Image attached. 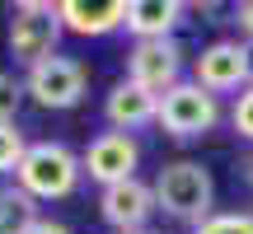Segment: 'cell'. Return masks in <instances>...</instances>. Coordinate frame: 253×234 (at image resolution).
I'll return each instance as SVG.
<instances>
[{
    "instance_id": "6da1fadb",
    "label": "cell",
    "mask_w": 253,
    "mask_h": 234,
    "mask_svg": "<svg viewBox=\"0 0 253 234\" xmlns=\"http://www.w3.org/2000/svg\"><path fill=\"white\" fill-rule=\"evenodd\" d=\"M150 192H155V211H164V216L183 220V225H192V230L216 211V183H211V169L197 164V159L164 164V169L155 173Z\"/></svg>"
},
{
    "instance_id": "7a4b0ae2",
    "label": "cell",
    "mask_w": 253,
    "mask_h": 234,
    "mask_svg": "<svg viewBox=\"0 0 253 234\" xmlns=\"http://www.w3.org/2000/svg\"><path fill=\"white\" fill-rule=\"evenodd\" d=\"M80 155L61 141H33L14 169V188H24L33 201H61L80 188Z\"/></svg>"
},
{
    "instance_id": "3957f363",
    "label": "cell",
    "mask_w": 253,
    "mask_h": 234,
    "mask_svg": "<svg viewBox=\"0 0 253 234\" xmlns=\"http://www.w3.org/2000/svg\"><path fill=\"white\" fill-rule=\"evenodd\" d=\"M164 136L173 141H197L220 122V103L216 94H207L197 80H178L169 94H160V113H155Z\"/></svg>"
},
{
    "instance_id": "277c9868",
    "label": "cell",
    "mask_w": 253,
    "mask_h": 234,
    "mask_svg": "<svg viewBox=\"0 0 253 234\" xmlns=\"http://www.w3.org/2000/svg\"><path fill=\"white\" fill-rule=\"evenodd\" d=\"M61 19H56V5L47 0H19L9 9V56L24 66H38L47 56H56V42H61Z\"/></svg>"
},
{
    "instance_id": "5b68a950",
    "label": "cell",
    "mask_w": 253,
    "mask_h": 234,
    "mask_svg": "<svg viewBox=\"0 0 253 234\" xmlns=\"http://www.w3.org/2000/svg\"><path fill=\"white\" fill-rule=\"evenodd\" d=\"M84 89H89V71L75 56H61V52L38 61V66H28V75H24V94L38 108H52V113L75 108L84 99Z\"/></svg>"
},
{
    "instance_id": "8992f818",
    "label": "cell",
    "mask_w": 253,
    "mask_h": 234,
    "mask_svg": "<svg viewBox=\"0 0 253 234\" xmlns=\"http://www.w3.org/2000/svg\"><path fill=\"white\" fill-rule=\"evenodd\" d=\"M192 80H197L207 94L249 89V84H253V52H249L244 42L220 38V42H211V47L197 52V61H192Z\"/></svg>"
},
{
    "instance_id": "52a82bcc",
    "label": "cell",
    "mask_w": 253,
    "mask_h": 234,
    "mask_svg": "<svg viewBox=\"0 0 253 234\" xmlns=\"http://www.w3.org/2000/svg\"><path fill=\"white\" fill-rule=\"evenodd\" d=\"M183 75V52L173 38H164V42H131V52H126V80L141 84L145 94H169L173 84H178Z\"/></svg>"
},
{
    "instance_id": "ba28073f",
    "label": "cell",
    "mask_w": 253,
    "mask_h": 234,
    "mask_svg": "<svg viewBox=\"0 0 253 234\" xmlns=\"http://www.w3.org/2000/svg\"><path fill=\"white\" fill-rule=\"evenodd\" d=\"M136 159H141V145L126 131H99L89 141V150L80 155V169L89 173L99 188H113V183L136 178Z\"/></svg>"
},
{
    "instance_id": "9c48e42d",
    "label": "cell",
    "mask_w": 253,
    "mask_h": 234,
    "mask_svg": "<svg viewBox=\"0 0 253 234\" xmlns=\"http://www.w3.org/2000/svg\"><path fill=\"white\" fill-rule=\"evenodd\" d=\"M99 216L108 220L118 234L150 230V216H155V192H150V183L126 178V183L103 188V192H99Z\"/></svg>"
},
{
    "instance_id": "30bf717a",
    "label": "cell",
    "mask_w": 253,
    "mask_h": 234,
    "mask_svg": "<svg viewBox=\"0 0 253 234\" xmlns=\"http://www.w3.org/2000/svg\"><path fill=\"white\" fill-rule=\"evenodd\" d=\"M56 19L80 38H103L126 24V0H56Z\"/></svg>"
},
{
    "instance_id": "8fae6325",
    "label": "cell",
    "mask_w": 253,
    "mask_h": 234,
    "mask_svg": "<svg viewBox=\"0 0 253 234\" xmlns=\"http://www.w3.org/2000/svg\"><path fill=\"white\" fill-rule=\"evenodd\" d=\"M183 24V5L178 0H126V33L136 42H164L173 38Z\"/></svg>"
},
{
    "instance_id": "7c38bea8",
    "label": "cell",
    "mask_w": 253,
    "mask_h": 234,
    "mask_svg": "<svg viewBox=\"0 0 253 234\" xmlns=\"http://www.w3.org/2000/svg\"><path fill=\"white\" fill-rule=\"evenodd\" d=\"M155 113H160V99L145 94L141 84H131V80H118V84L108 89V103H103L108 126H113V131H126V136H131L136 126L155 122Z\"/></svg>"
},
{
    "instance_id": "4fadbf2b",
    "label": "cell",
    "mask_w": 253,
    "mask_h": 234,
    "mask_svg": "<svg viewBox=\"0 0 253 234\" xmlns=\"http://www.w3.org/2000/svg\"><path fill=\"white\" fill-rule=\"evenodd\" d=\"M38 220V201L24 188H0V234H24Z\"/></svg>"
},
{
    "instance_id": "5bb4252c",
    "label": "cell",
    "mask_w": 253,
    "mask_h": 234,
    "mask_svg": "<svg viewBox=\"0 0 253 234\" xmlns=\"http://www.w3.org/2000/svg\"><path fill=\"white\" fill-rule=\"evenodd\" d=\"M192 234H253V216L249 211H211Z\"/></svg>"
},
{
    "instance_id": "9a60e30c",
    "label": "cell",
    "mask_w": 253,
    "mask_h": 234,
    "mask_svg": "<svg viewBox=\"0 0 253 234\" xmlns=\"http://www.w3.org/2000/svg\"><path fill=\"white\" fill-rule=\"evenodd\" d=\"M19 103H24V80H14L9 71H0V126H14Z\"/></svg>"
},
{
    "instance_id": "2e32d148",
    "label": "cell",
    "mask_w": 253,
    "mask_h": 234,
    "mask_svg": "<svg viewBox=\"0 0 253 234\" xmlns=\"http://www.w3.org/2000/svg\"><path fill=\"white\" fill-rule=\"evenodd\" d=\"M24 150H28L24 131H14V126H0V173H14L19 159H24Z\"/></svg>"
},
{
    "instance_id": "e0dca14e",
    "label": "cell",
    "mask_w": 253,
    "mask_h": 234,
    "mask_svg": "<svg viewBox=\"0 0 253 234\" xmlns=\"http://www.w3.org/2000/svg\"><path fill=\"white\" fill-rule=\"evenodd\" d=\"M230 126H235L244 141H253V84L235 99V108H230Z\"/></svg>"
},
{
    "instance_id": "ac0fdd59",
    "label": "cell",
    "mask_w": 253,
    "mask_h": 234,
    "mask_svg": "<svg viewBox=\"0 0 253 234\" xmlns=\"http://www.w3.org/2000/svg\"><path fill=\"white\" fill-rule=\"evenodd\" d=\"M24 234H71V230H66V225H56V220H47V216H38Z\"/></svg>"
},
{
    "instance_id": "d6986e66",
    "label": "cell",
    "mask_w": 253,
    "mask_h": 234,
    "mask_svg": "<svg viewBox=\"0 0 253 234\" xmlns=\"http://www.w3.org/2000/svg\"><path fill=\"white\" fill-rule=\"evenodd\" d=\"M235 19H239V28H244V38L253 42V0H244V5L235 9Z\"/></svg>"
},
{
    "instance_id": "ffe728a7",
    "label": "cell",
    "mask_w": 253,
    "mask_h": 234,
    "mask_svg": "<svg viewBox=\"0 0 253 234\" xmlns=\"http://www.w3.org/2000/svg\"><path fill=\"white\" fill-rule=\"evenodd\" d=\"M244 178H249V188H253V155L244 159Z\"/></svg>"
},
{
    "instance_id": "44dd1931",
    "label": "cell",
    "mask_w": 253,
    "mask_h": 234,
    "mask_svg": "<svg viewBox=\"0 0 253 234\" xmlns=\"http://www.w3.org/2000/svg\"><path fill=\"white\" fill-rule=\"evenodd\" d=\"M136 234H155V230H136Z\"/></svg>"
}]
</instances>
